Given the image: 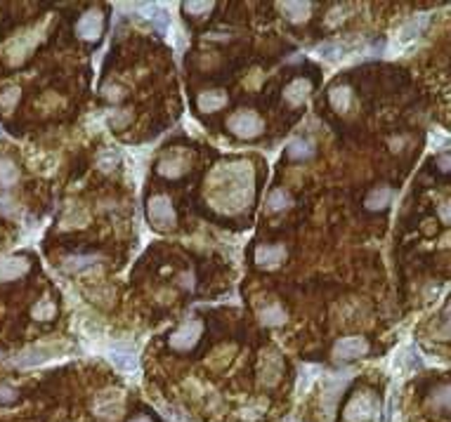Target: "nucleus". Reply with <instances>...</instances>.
Instances as JSON below:
<instances>
[{"instance_id": "23", "label": "nucleus", "mask_w": 451, "mask_h": 422, "mask_svg": "<svg viewBox=\"0 0 451 422\" xmlns=\"http://www.w3.org/2000/svg\"><path fill=\"white\" fill-rule=\"evenodd\" d=\"M286 154L293 160H307L315 156V144L310 140H293L289 144V149H286Z\"/></svg>"}, {"instance_id": "39", "label": "nucleus", "mask_w": 451, "mask_h": 422, "mask_svg": "<svg viewBox=\"0 0 451 422\" xmlns=\"http://www.w3.org/2000/svg\"><path fill=\"white\" fill-rule=\"evenodd\" d=\"M125 120H128V114H123V116H118V118H116V120H112V123H114V125H116V127H118V125H123V123H125Z\"/></svg>"}, {"instance_id": "35", "label": "nucleus", "mask_w": 451, "mask_h": 422, "mask_svg": "<svg viewBox=\"0 0 451 422\" xmlns=\"http://www.w3.org/2000/svg\"><path fill=\"white\" fill-rule=\"evenodd\" d=\"M149 19L154 21V26H156L158 31H166V26H168V17L163 14V12H156L154 17H149Z\"/></svg>"}, {"instance_id": "37", "label": "nucleus", "mask_w": 451, "mask_h": 422, "mask_svg": "<svg viewBox=\"0 0 451 422\" xmlns=\"http://www.w3.org/2000/svg\"><path fill=\"white\" fill-rule=\"evenodd\" d=\"M437 168L442 172H451V154H442V156H437Z\"/></svg>"}, {"instance_id": "32", "label": "nucleus", "mask_w": 451, "mask_h": 422, "mask_svg": "<svg viewBox=\"0 0 451 422\" xmlns=\"http://www.w3.org/2000/svg\"><path fill=\"white\" fill-rule=\"evenodd\" d=\"M14 210H17L14 198L8 196V193H0V215H3V218H10V215H14Z\"/></svg>"}, {"instance_id": "19", "label": "nucleus", "mask_w": 451, "mask_h": 422, "mask_svg": "<svg viewBox=\"0 0 451 422\" xmlns=\"http://www.w3.org/2000/svg\"><path fill=\"white\" fill-rule=\"evenodd\" d=\"M392 196H395V191L390 187H378V189H373L371 193L366 196V208L368 210H385L390 205V201H392Z\"/></svg>"}, {"instance_id": "11", "label": "nucleus", "mask_w": 451, "mask_h": 422, "mask_svg": "<svg viewBox=\"0 0 451 422\" xmlns=\"http://www.w3.org/2000/svg\"><path fill=\"white\" fill-rule=\"evenodd\" d=\"M368 354V342L364 337L359 335H352V337H343V340L335 342L333 347V357L335 359H357V357H364Z\"/></svg>"}, {"instance_id": "24", "label": "nucleus", "mask_w": 451, "mask_h": 422, "mask_svg": "<svg viewBox=\"0 0 451 422\" xmlns=\"http://www.w3.org/2000/svg\"><path fill=\"white\" fill-rule=\"evenodd\" d=\"M328 102H331V107H333L335 111H348L350 104H352V92H350V87H345V85L331 87V92H328Z\"/></svg>"}, {"instance_id": "42", "label": "nucleus", "mask_w": 451, "mask_h": 422, "mask_svg": "<svg viewBox=\"0 0 451 422\" xmlns=\"http://www.w3.org/2000/svg\"><path fill=\"white\" fill-rule=\"evenodd\" d=\"M0 137H3V130H0Z\"/></svg>"}, {"instance_id": "40", "label": "nucleus", "mask_w": 451, "mask_h": 422, "mask_svg": "<svg viewBox=\"0 0 451 422\" xmlns=\"http://www.w3.org/2000/svg\"><path fill=\"white\" fill-rule=\"evenodd\" d=\"M130 422H151V420L145 418V415H140V418H135V420H130Z\"/></svg>"}, {"instance_id": "6", "label": "nucleus", "mask_w": 451, "mask_h": 422, "mask_svg": "<svg viewBox=\"0 0 451 422\" xmlns=\"http://www.w3.org/2000/svg\"><path fill=\"white\" fill-rule=\"evenodd\" d=\"M104 31V17L100 10H87V12L76 21V36L81 41H87V43H95L100 41Z\"/></svg>"}, {"instance_id": "8", "label": "nucleus", "mask_w": 451, "mask_h": 422, "mask_svg": "<svg viewBox=\"0 0 451 422\" xmlns=\"http://www.w3.org/2000/svg\"><path fill=\"white\" fill-rule=\"evenodd\" d=\"M352 377V370H343V373H333L331 377H326L324 382V394H322V406L326 408V415L331 418L335 401H338V394L343 392V387L348 385V380Z\"/></svg>"}, {"instance_id": "41", "label": "nucleus", "mask_w": 451, "mask_h": 422, "mask_svg": "<svg viewBox=\"0 0 451 422\" xmlns=\"http://www.w3.org/2000/svg\"><path fill=\"white\" fill-rule=\"evenodd\" d=\"M284 422H300V420H295V418H286Z\"/></svg>"}, {"instance_id": "5", "label": "nucleus", "mask_w": 451, "mask_h": 422, "mask_svg": "<svg viewBox=\"0 0 451 422\" xmlns=\"http://www.w3.org/2000/svg\"><path fill=\"white\" fill-rule=\"evenodd\" d=\"M201 333H203V324H201V321H196V319L185 321V324L168 337L170 349H175V352H189V349L194 347L196 342H199Z\"/></svg>"}, {"instance_id": "21", "label": "nucleus", "mask_w": 451, "mask_h": 422, "mask_svg": "<svg viewBox=\"0 0 451 422\" xmlns=\"http://www.w3.org/2000/svg\"><path fill=\"white\" fill-rule=\"evenodd\" d=\"M428 21H430L428 19V14H418V17H414V19H409L404 26H401L399 38L401 41H414V38H418L423 31H426Z\"/></svg>"}, {"instance_id": "38", "label": "nucleus", "mask_w": 451, "mask_h": 422, "mask_svg": "<svg viewBox=\"0 0 451 422\" xmlns=\"http://www.w3.org/2000/svg\"><path fill=\"white\" fill-rule=\"evenodd\" d=\"M444 335H451V307L444 314Z\"/></svg>"}, {"instance_id": "13", "label": "nucleus", "mask_w": 451, "mask_h": 422, "mask_svg": "<svg viewBox=\"0 0 451 422\" xmlns=\"http://www.w3.org/2000/svg\"><path fill=\"white\" fill-rule=\"evenodd\" d=\"M312 92V83L307 78H295L284 87V99L289 107H300Z\"/></svg>"}, {"instance_id": "2", "label": "nucleus", "mask_w": 451, "mask_h": 422, "mask_svg": "<svg viewBox=\"0 0 451 422\" xmlns=\"http://www.w3.org/2000/svg\"><path fill=\"white\" fill-rule=\"evenodd\" d=\"M227 130L232 132L234 137H239V140H255V137L265 130V123H262V118L255 111L241 109L227 118Z\"/></svg>"}, {"instance_id": "1", "label": "nucleus", "mask_w": 451, "mask_h": 422, "mask_svg": "<svg viewBox=\"0 0 451 422\" xmlns=\"http://www.w3.org/2000/svg\"><path fill=\"white\" fill-rule=\"evenodd\" d=\"M208 203L220 213L236 215L253 201V170L249 163H224L213 172L206 191Z\"/></svg>"}, {"instance_id": "18", "label": "nucleus", "mask_w": 451, "mask_h": 422, "mask_svg": "<svg viewBox=\"0 0 451 422\" xmlns=\"http://www.w3.org/2000/svg\"><path fill=\"white\" fill-rule=\"evenodd\" d=\"M196 104H199L201 111H206V114H213V111H220L227 104V94L224 90H208V92H201L199 99H196Z\"/></svg>"}, {"instance_id": "16", "label": "nucleus", "mask_w": 451, "mask_h": 422, "mask_svg": "<svg viewBox=\"0 0 451 422\" xmlns=\"http://www.w3.org/2000/svg\"><path fill=\"white\" fill-rule=\"evenodd\" d=\"M282 370H284V366H282V359H279V354L269 352L267 357L262 359V382H265L267 387L277 385Z\"/></svg>"}, {"instance_id": "9", "label": "nucleus", "mask_w": 451, "mask_h": 422, "mask_svg": "<svg viewBox=\"0 0 451 422\" xmlns=\"http://www.w3.org/2000/svg\"><path fill=\"white\" fill-rule=\"evenodd\" d=\"M156 170H158V175L168 177V180H178V177H182L185 172L189 170V158H187V154L182 151L166 154V156L158 160Z\"/></svg>"}, {"instance_id": "28", "label": "nucleus", "mask_w": 451, "mask_h": 422, "mask_svg": "<svg viewBox=\"0 0 451 422\" xmlns=\"http://www.w3.org/2000/svg\"><path fill=\"white\" fill-rule=\"evenodd\" d=\"M291 203H293V198H291V193H289V191H284V189H274V191L267 196V208L272 210V213H279V210H286Z\"/></svg>"}, {"instance_id": "3", "label": "nucleus", "mask_w": 451, "mask_h": 422, "mask_svg": "<svg viewBox=\"0 0 451 422\" xmlns=\"http://www.w3.org/2000/svg\"><path fill=\"white\" fill-rule=\"evenodd\" d=\"M147 218H149L151 224L161 231L173 229L175 222H178L175 220V208L166 193H156V196H151L149 201H147Z\"/></svg>"}, {"instance_id": "7", "label": "nucleus", "mask_w": 451, "mask_h": 422, "mask_svg": "<svg viewBox=\"0 0 451 422\" xmlns=\"http://www.w3.org/2000/svg\"><path fill=\"white\" fill-rule=\"evenodd\" d=\"M59 354V344H34V347L24 349V352L19 354L17 359H14V363L19 366V368H31V366H38V363H45L48 359L57 357Z\"/></svg>"}, {"instance_id": "25", "label": "nucleus", "mask_w": 451, "mask_h": 422, "mask_svg": "<svg viewBox=\"0 0 451 422\" xmlns=\"http://www.w3.org/2000/svg\"><path fill=\"white\" fill-rule=\"evenodd\" d=\"M428 403L437 410H451V385H439L437 390H432Z\"/></svg>"}, {"instance_id": "31", "label": "nucleus", "mask_w": 451, "mask_h": 422, "mask_svg": "<svg viewBox=\"0 0 451 422\" xmlns=\"http://www.w3.org/2000/svg\"><path fill=\"white\" fill-rule=\"evenodd\" d=\"M216 8L213 3H185L182 5V10L187 14H191V17H196V19H201V17H206L211 10Z\"/></svg>"}, {"instance_id": "22", "label": "nucleus", "mask_w": 451, "mask_h": 422, "mask_svg": "<svg viewBox=\"0 0 451 422\" xmlns=\"http://www.w3.org/2000/svg\"><path fill=\"white\" fill-rule=\"evenodd\" d=\"M19 182V168L14 160L8 156H0V187H14Z\"/></svg>"}, {"instance_id": "17", "label": "nucleus", "mask_w": 451, "mask_h": 422, "mask_svg": "<svg viewBox=\"0 0 451 422\" xmlns=\"http://www.w3.org/2000/svg\"><path fill=\"white\" fill-rule=\"evenodd\" d=\"M282 14H286V19L293 21V24H302V21L310 19L312 5L310 3H279Z\"/></svg>"}, {"instance_id": "15", "label": "nucleus", "mask_w": 451, "mask_h": 422, "mask_svg": "<svg viewBox=\"0 0 451 422\" xmlns=\"http://www.w3.org/2000/svg\"><path fill=\"white\" fill-rule=\"evenodd\" d=\"M109 361L120 370H133L137 366L135 352H133V347H128V344H116V347L109 352Z\"/></svg>"}, {"instance_id": "4", "label": "nucleus", "mask_w": 451, "mask_h": 422, "mask_svg": "<svg viewBox=\"0 0 451 422\" xmlns=\"http://www.w3.org/2000/svg\"><path fill=\"white\" fill-rule=\"evenodd\" d=\"M376 413H378V401L371 392L357 394V397L350 399L348 406H345V420L348 422H368L373 420Z\"/></svg>"}, {"instance_id": "30", "label": "nucleus", "mask_w": 451, "mask_h": 422, "mask_svg": "<svg viewBox=\"0 0 451 422\" xmlns=\"http://www.w3.org/2000/svg\"><path fill=\"white\" fill-rule=\"evenodd\" d=\"M19 87L17 85H12V87H8V90H3L0 92V109L5 111V114H10L14 107H17V102H19Z\"/></svg>"}, {"instance_id": "34", "label": "nucleus", "mask_w": 451, "mask_h": 422, "mask_svg": "<svg viewBox=\"0 0 451 422\" xmlns=\"http://www.w3.org/2000/svg\"><path fill=\"white\" fill-rule=\"evenodd\" d=\"M312 373H319L317 366H302V368H300V375H305V380H300V382H298V392H300V394L307 390V385H310V380H312V377H315Z\"/></svg>"}, {"instance_id": "33", "label": "nucleus", "mask_w": 451, "mask_h": 422, "mask_svg": "<svg viewBox=\"0 0 451 422\" xmlns=\"http://www.w3.org/2000/svg\"><path fill=\"white\" fill-rule=\"evenodd\" d=\"M17 390L10 385H0V406H8V403H14L17 401Z\"/></svg>"}, {"instance_id": "26", "label": "nucleus", "mask_w": 451, "mask_h": 422, "mask_svg": "<svg viewBox=\"0 0 451 422\" xmlns=\"http://www.w3.org/2000/svg\"><path fill=\"white\" fill-rule=\"evenodd\" d=\"M102 260V255H74V257L64 260V269L67 271H83L87 266L97 264Z\"/></svg>"}, {"instance_id": "12", "label": "nucleus", "mask_w": 451, "mask_h": 422, "mask_svg": "<svg viewBox=\"0 0 451 422\" xmlns=\"http://www.w3.org/2000/svg\"><path fill=\"white\" fill-rule=\"evenodd\" d=\"M286 257V248L274 243V246H258L255 248V264L262 269H274L284 262Z\"/></svg>"}, {"instance_id": "20", "label": "nucleus", "mask_w": 451, "mask_h": 422, "mask_svg": "<svg viewBox=\"0 0 451 422\" xmlns=\"http://www.w3.org/2000/svg\"><path fill=\"white\" fill-rule=\"evenodd\" d=\"M120 399H116L114 401V397L112 394H107V397H102L100 401H97V406H95V413L100 415V418L104 420H116L118 415H120Z\"/></svg>"}, {"instance_id": "29", "label": "nucleus", "mask_w": 451, "mask_h": 422, "mask_svg": "<svg viewBox=\"0 0 451 422\" xmlns=\"http://www.w3.org/2000/svg\"><path fill=\"white\" fill-rule=\"evenodd\" d=\"M54 314H57V307H54L52 299H38V304L31 309V316L36 321H50L54 319Z\"/></svg>"}, {"instance_id": "10", "label": "nucleus", "mask_w": 451, "mask_h": 422, "mask_svg": "<svg viewBox=\"0 0 451 422\" xmlns=\"http://www.w3.org/2000/svg\"><path fill=\"white\" fill-rule=\"evenodd\" d=\"M31 262L24 255H3L0 257V281H17L29 271Z\"/></svg>"}, {"instance_id": "27", "label": "nucleus", "mask_w": 451, "mask_h": 422, "mask_svg": "<svg viewBox=\"0 0 451 422\" xmlns=\"http://www.w3.org/2000/svg\"><path fill=\"white\" fill-rule=\"evenodd\" d=\"M260 321L265 326H269V328H277V326H284L286 312L279 307V304H267V307L260 312Z\"/></svg>"}, {"instance_id": "14", "label": "nucleus", "mask_w": 451, "mask_h": 422, "mask_svg": "<svg viewBox=\"0 0 451 422\" xmlns=\"http://www.w3.org/2000/svg\"><path fill=\"white\" fill-rule=\"evenodd\" d=\"M26 36H29V33H24V36H19V38H14V41H10V45L5 48V57H8V62L10 64H21L26 59V54L31 52V48H34V43H36V38H29V41H26Z\"/></svg>"}, {"instance_id": "36", "label": "nucleus", "mask_w": 451, "mask_h": 422, "mask_svg": "<svg viewBox=\"0 0 451 422\" xmlns=\"http://www.w3.org/2000/svg\"><path fill=\"white\" fill-rule=\"evenodd\" d=\"M439 220H442L444 224H451V201L439 205Z\"/></svg>"}]
</instances>
